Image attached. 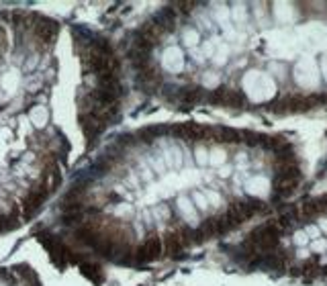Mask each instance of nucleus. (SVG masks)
<instances>
[{
	"label": "nucleus",
	"mask_w": 327,
	"mask_h": 286,
	"mask_svg": "<svg viewBox=\"0 0 327 286\" xmlns=\"http://www.w3.org/2000/svg\"><path fill=\"white\" fill-rule=\"evenodd\" d=\"M0 286H45L39 272L27 264L0 266Z\"/></svg>",
	"instance_id": "3"
},
{
	"label": "nucleus",
	"mask_w": 327,
	"mask_h": 286,
	"mask_svg": "<svg viewBox=\"0 0 327 286\" xmlns=\"http://www.w3.org/2000/svg\"><path fill=\"white\" fill-rule=\"evenodd\" d=\"M217 129L194 123L145 125L106 141L66 182L53 227L78 252L141 268L241 225L264 204L227 200L194 172L211 159Z\"/></svg>",
	"instance_id": "1"
},
{
	"label": "nucleus",
	"mask_w": 327,
	"mask_h": 286,
	"mask_svg": "<svg viewBox=\"0 0 327 286\" xmlns=\"http://www.w3.org/2000/svg\"><path fill=\"white\" fill-rule=\"evenodd\" d=\"M319 227L323 229V231H327V219H321V221H319Z\"/></svg>",
	"instance_id": "5"
},
{
	"label": "nucleus",
	"mask_w": 327,
	"mask_h": 286,
	"mask_svg": "<svg viewBox=\"0 0 327 286\" xmlns=\"http://www.w3.org/2000/svg\"><path fill=\"white\" fill-rule=\"evenodd\" d=\"M61 25L0 13V233L13 231L66 184L76 141L59 125Z\"/></svg>",
	"instance_id": "2"
},
{
	"label": "nucleus",
	"mask_w": 327,
	"mask_h": 286,
	"mask_svg": "<svg viewBox=\"0 0 327 286\" xmlns=\"http://www.w3.org/2000/svg\"><path fill=\"white\" fill-rule=\"evenodd\" d=\"M325 245H327L325 241H315V243H313V249H315V252H323V249H325Z\"/></svg>",
	"instance_id": "4"
}]
</instances>
